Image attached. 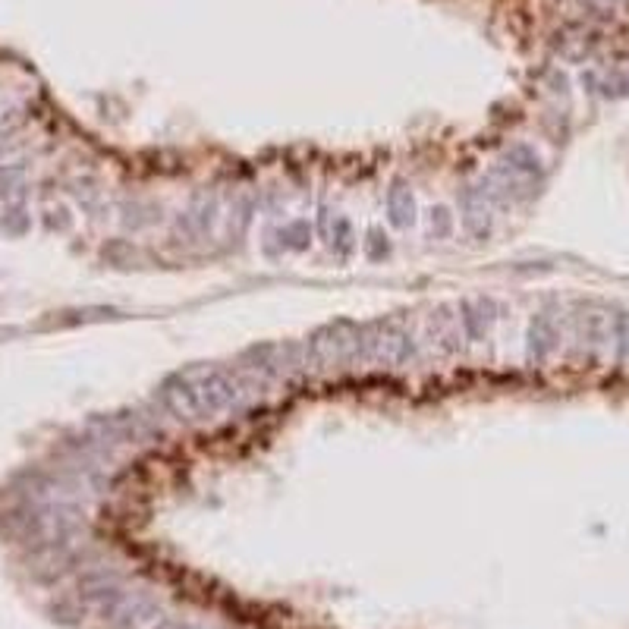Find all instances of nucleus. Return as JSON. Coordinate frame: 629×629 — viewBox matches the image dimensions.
<instances>
[{
  "instance_id": "obj_1",
  "label": "nucleus",
  "mask_w": 629,
  "mask_h": 629,
  "mask_svg": "<svg viewBox=\"0 0 629 629\" xmlns=\"http://www.w3.org/2000/svg\"><path fill=\"white\" fill-rule=\"evenodd\" d=\"M157 397L173 419L189 425H208L230 415L246 400V384L233 368L186 365L164 378Z\"/></svg>"
}]
</instances>
